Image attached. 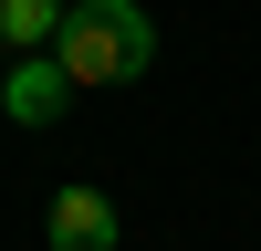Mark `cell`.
Segmentation results:
<instances>
[{
	"label": "cell",
	"instance_id": "7a4b0ae2",
	"mask_svg": "<svg viewBox=\"0 0 261 251\" xmlns=\"http://www.w3.org/2000/svg\"><path fill=\"white\" fill-rule=\"evenodd\" d=\"M0 105H11V126H53L63 105H73V73H63L53 53H21L11 84H0Z\"/></svg>",
	"mask_w": 261,
	"mask_h": 251
},
{
	"label": "cell",
	"instance_id": "6da1fadb",
	"mask_svg": "<svg viewBox=\"0 0 261 251\" xmlns=\"http://www.w3.org/2000/svg\"><path fill=\"white\" fill-rule=\"evenodd\" d=\"M53 63L73 84H136L146 63H157V32H146L136 0H73L63 32H53Z\"/></svg>",
	"mask_w": 261,
	"mask_h": 251
},
{
	"label": "cell",
	"instance_id": "277c9868",
	"mask_svg": "<svg viewBox=\"0 0 261 251\" xmlns=\"http://www.w3.org/2000/svg\"><path fill=\"white\" fill-rule=\"evenodd\" d=\"M63 11H73V0H0V42H11V53H53Z\"/></svg>",
	"mask_w": 261,
	"mask_h": 251
},
{
	"label": "cell",
	"instance_id": "3957f363",
	"mask_svg": "<svg viewBox=\"0 0 261 251\" xmlns=\"http://www.w3.org/2000/svg\"><path fill=\"white\" fill-rule=\"evenodd\" d=\"M53 251H115V199L105 188H63L53 199Z\"/></svg>",
	"mask_w": 261,
	"mask_h": 251
}]
</instances>
